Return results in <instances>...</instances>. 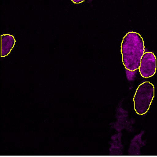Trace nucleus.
<instances>
[{
	"label": "nucleus",
	"mask_w": 157,
	"mask_h": 157,
	"mask_svg": "<svg viewBox=\"0 0 157 157\" xmlns=\"http://www.w3.org/2000/svg\"><path fill=\"white\" fill-rule=\"evenodd\" d=\"M121 52L122 62L126 69L136 71L145 53L143 38L137 33L129 32L122 40Z\"/></svg>",
	"instance_id": "f257e3e1"
},
{
	"label": "nucleus",
	"mask_w": 157,
	"mask_h": 157,
	"mask_svg": "<svg viewBox=\"0 0 157 157\" xmlns=\"http://www.w3.org/2000/svg\"><path fill=\"white\" fill-rule=\"evenodd\" d=\"M155 97V86L150 82H144L138 86L133 98L135 110L137 114L144 115L150 109Z\"/></svg>",
	"instance_id": "f03ea898"
},
{
	"label": "nucleus",
	"mask_w": 157,
	"mask_h": 157,
	"mask_svg": "<svg viewBox=\"0 0 157 157\" xmlns=\"http://www.w3.org/2000/svg\"><path fill=\"white\" fill-rule=\"evenodd\" d=\"M139 70L141 76L145 78H150L155 74L156 58L155 54L150 52H145L142 56Z\"/></svg>",
	"instance_id": "7ed1b4c3"
},
{
	"label": "nucleus",
	"mask_w": 157,
	"mask_h": 157,
	"mask_svg": "<svg viewBox=\"0 0 157 157\" xmlns=\"http://www.w3.org/2000/svg\"><path fill=\"white\" fill-rule=\"evenodd\" d=\"M15 39L13 35L2 34L1 36V56H8L15 45Z\"/></svg>",
	"instance_id": "20e7f679"
},
{
	"label": "nucleus",
	"mask_w": 157,
	"mask_h": 157,
	"mask_svg": "<svg viewBox=\"0 0 157 157\" xmlns=\"http://www.w3.org/2000/svg\"><path fill=\"white\" fill-rule=\"evenodd\" d=\"M126 74H127V78L129 80H133L135 79V73L136 71H130V70H128V69H126Z\"/></svg>",
	"instance_id": "39448f33"
},
{
	"label": "nucleus",
	"mask_w": 157,
	"mask_h": 157,
	"mask_svg": "<svg viewBox=\"0 0 157 157\" xmlns=\"http://www.w3.org/2000/svg\"><path fill=\"white\" fill-rule=\"evenodd\" d=\"M71 1L74 4H80V3L85 2V0H71Z\"/></svg>",
	"instance_id": "423d86ee"
}]
</instances>
